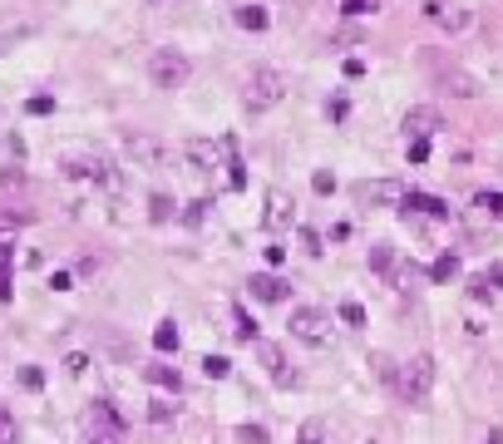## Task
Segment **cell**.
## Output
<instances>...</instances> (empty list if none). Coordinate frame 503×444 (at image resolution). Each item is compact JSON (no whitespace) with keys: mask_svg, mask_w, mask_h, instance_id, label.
Here are the masks:
<instances>
[{"mask_svg":"<svg viewBox=\"0 0 503 444\" xmlns=\"http://www.w3.org/2000/svg\"><path fill=\"white\" fill-rule=\"evenodd\" d=\"M395 390H400L404 405H424L434 390V355H409L395 375Z\"/></svg>","mask_w":503,"mask_h":444,"instance_id":"obj_1","label":"cell"},{"mask_svg":"<svg viewBox=\"0 0 503 444\" xmlns=\"http://www.w3.org/2000/svg\"><path fill=\"white\" fill-rule=\"evenodd\" d=\"M287 99V74L272 70V65H257L247 74V109H272Z\"/></svg>","mask_w":503,"mask_h":444,"instance_id":"obj_2","label":"cell"},{"mask_svg":"<svg viewBox=\"0 0 503 444\" xmlns=\"http://www.w3.org/2000/svg\"><path fill=\"white\" fill-rule=\"evenodd\" d=\"M188 74H193L188 55H178V50H153V60H148V79H153L158 89H178Z\"/></svg>","mask_w":503,"mask_h":444,"instance_id":"obj_3","label":"cell"},{"mask_svg":"<svg viewBox=\"0 0 503 444\" xmlns=\"http://www.w3.org/2000/svg\"><path fill=\"white\" fill-rule=\"evenodd\" d=\"M287 326H292V335L306 340V345H326V340H331V316H326L321 306H297Z\"/></svg>","mask_w":503,"mask_h":444,"instance_id":"obj_4","label":"cell"},{"mask_svg":"<svg viewBox=\"0 0 503 444\" xmlns=\"http://www.w3.org/2000/svg\"><path fill=\"white\" fill-rule=\"evenodd\" d=\"M257 355H262V365L272 370V380H277V385H297V375L287 370V355H282V345H277V340H257Z\"/></svg>","mask_w":503,"mask_h":444,"instance_id":"obj_5","label":"cell"},{"mask_svg":"<svg viewBox=\"0 0 503 444\" xmlns=\"http://www.w3.org/2000/svg\"><path fill=\"white\" fill-rule=\"evenodd\" d=\"M439 128V109H429V104H419V109L404 113V138H429Z\"/></svg>","mask_w":503,"mask_h":444,"instance_id":"obj_6","label":"cell"},{"mask_svg":"<svg viewBox=\"0 0 503 444\" xmlns=\"http://www.w3.org/2000/svg\"><path fill=\"white\" fill-rule=\"evenodd\" d=\"M247 287H252V296H257V301H287V292H292L277 272H257Z\"/></svg>","mask_w":503,"mask_h":444,"instance_id":"obj_7","label":"cell"},{"mask_svg":"<svg viewBox=\"0 0 503 444\" xmlns=\"http://www.w3.org/2000/svg\"><path fill=\"white\" fill-rule=\"evenodd\" d=\"M128 158H138L143 168H158L163 143H158V138H148V133H128Z\"/></svg>","mask_w":503,"mask_h":444,"instance_id":"obj_8","label":"cell"},{"mask_svg":"<svg viewBox=\"0 0 503 444\" xmlns=\"http://www.w3.org/2000/svg\"><path fill=\"white\" fill-rule=\"evenodd\" d=\"M400 208H409V213H429V218H449V203L434 198V193H404Z\"/></svg>","mask_w":503,"mask_h":444,"instance_id":"obj_9","label":"cell"},{"mask_svg":"<svg viewBox=\"0 0 503 444\" xmlns=\"http://www.w3.org/2000/svg\"><path fill=\"white\" fill-rule=\"evenodd\" d=\"M499 287H503V267H499V262H494L489 272H479V277H474V287H469V292H474V296L484 301V296H494Z\"/></svg>","mask_w":503,"mask_h":444,"instance_id":"obj_10","label":"cell"},{"mask_svg":"<svg viewBox=\"0 0 503 444\" xmlns=\"http://www.w3.org/2000/svg\"><path fill=\"white\" fill-rule=\"evenodd\" d=\"M267 222H272V227H287V222H292V203H287V193H267Z\"/></svg>","mask_w":503,"mask_h":444,"instance_id":"obj_11","label":"cell"},{"mask_svg":"<svg viewBox=\"0 0 503 444\" xmlns=\"http://www.w3.org/2000/svg\"><path fill=\"white\" fill-rule=\"evenodd\" d=\"M153 350H158V355L178 350V326H173V321H158V326H153Z\"/></svg>","mask_w":503,"mask_h":444,"instance_id":"obj_12","label":"cell"},{"mask_svg":"<svg viewBox=\"0 0 503 444\" xmlns=\"http://www.w3.org/2000/svg\"><path fill=\"white\" fill-rule=\"evenodd\" d=\"M297 444H331V430H326V420H306L302 430H297Z\"/></svg>","mask_w":503,"mask_h":444,"instance_id":"obj_13","label":"cell"},{"mask_svg":"<svg viewBox=\"0 0 503 444\" xmlns=\"http://www.w3.org/2000/svg\"><path fill=\"white\" fill-rule=\"evenodd\" d=\"M217 153H222V143H188V158H193V163H202V168H212V163H217Z\"/></svg>","mask_w":503,"mask_h":444,"instance_id":"obj_14","label":"cell"},{"mask_svg":"<svg viewBox=\"0 0 503 444\" xmlns=\"http://www.w3.org/2000/svg\"><path fill=\"white\" fill-rule=\"evenodd\" d=\"M237 25H242V30H267V10H262V5H242V10H237Z\"/></svg>","mask_w":503,"mask_h":444,"instance_id":"obj_15","label":"cell"},{"mask_svg":"<svg viewBox=\"0 0 503 444\" xmlns=\"http://www.w3.org/2000/svg\"><path fill=\"white\" fill-rule=\"evenodd\" d=\"M355 193H360V198H404L400 183H360Z\"/></svg>","mask_w":503,"mask_h":444,"instance_id":"obj_16","label":"cell"},{"mask_svg":"<svg viewBox=\"0 0 503 444\" xmlns=\"http://www.w3.org/2000/svg\"><path fill=\"white\" fill-rule=\"evenodd\" d=\"M232 321H237V326H232V331H237V340H257V321H252L242 306H232Z\"/></svg>","mask_w":503,"mask_h":444,"instance_id":"obj_17","label":"cell"},{"mask_svg":"<svg viewBox=\"0 0 503 444\" xmlns=\"http://www.w3.org/2000/svg\"><path fill=\"white\" fill-rule=\"evenodd\" d=\"M227 370H232L227 355H207V360H202V375H207V380H227Z\"/></svg>","mask_w":503,"mask_h":444,"instance_id":"obj_18","label":"cell"},{"mask_svg":"<svg viewBox=\"0 0 503 444\" xmlns=\"http://www.w3.org/2000/svg\"><path fill=\"white\" fill-rule=\"evenodd\" d=\"M148 380H153V385H168V390H178V385H183L173 365H148Z\"/></svg>","mask_w":503,"mask_h":444,"instance_id":"obj_19","label":"cell"},{"mask_svg":"<svg viewBox=\"0 0 503 444\" xmlns=\"http://www.w3.org/2000/svg\"><path fill=\"white\" fill-rule=\"evenodd\" d=\"M370 365H375V375H380V380H390V385H395V375H400V370H395V360H390L385 350H375V355H370Z\"/></svg>","mask_w":503,"mask_h":444,"instance_id":"obj_20","label":"cell"},{"mask_svg":"<svg viewBox=\"0 0 503 444\" xmlns=\"http://www.w3.org/2000/svg\"><path fill=\"white\" fill-rule=\"evenodd\" d=\"M148 420H153V425H173V420H178V405H168V400H153Z\"/></svg>","mask_w":503,"mask_h":444,"instance_id":"obj_21","label":"cell"},{"mask_svg":"<svg viewBox=\"0 0 503 444\" xmlns=\"http://www.w3.org/2000/svg\"><path fill=\"white\" fill-rule=\"evenodd\" d=\"M474 208H484L489 218H503V193H479V198H474Z\"/></svg>","mask_w":503,"mask_h":444,"instance_id":"obj_22","label":"cell"},{"mask_svg":"<svg viewBox=\"0 0 503 444\" xmlns=\"http://www.w3.org/2000/svg\"><path fill=\"white\" fill-rule=\"evenodd\" d=\"M454 272H459V257H439V262L429 267V277H434V282H449Z\"/></svg>","mask_w":503,"mask_h":444,"instance_id":"obj_23","label":"cell"},{"mask_svg":"<svg viewBox=\"0 0 503 444\" xmlns=\"http://www.w3.org/2000/svg\"><path fill=\"white\" fill-rule=\"evenodd\" d=\"M341 321H346V326H365V306H360V301H346V306H341Z\"/></svg>","mask_w":503,"mask_h":444,"instance_id":"obj_24","label":"cell"},{"mask_svg":"<svg viewBox=\"0 0 503 444\" xmlns=\"http://www.w3.org/2000/svg\"><path fill=\"white\" fill-rule=\"evenodd\" d=\"M370 267H375V272H390V247H385V242H375V252H370Z\"/></svg>","mask_w":503,"mask_h":444,"instance_id":"obj_25","label":"cell"},{"mask_svg":"<svg viewBox=\"0 0 503 444\" xmlns=\"http://www.w3.org/2000/svg\"><path fill=\"white\" fill-rule=\"evenodd\" d=\"M237 435H242V444H267V430H262V425H242Z\"/></svg>","mask_w":503,"mask_h":444,"instance_id":"obj_26","label":"cell"},{"mask_svg":"<svg viewBox=\"0 0 503 444\" xmlns=\"http://www.w3.org/2000/svg\"><path fill=\"white\" fill-rule=\"evenodd\" d=\"M429 158V138H409V163H424Z\"/></svg>","mask_w":503,"mask_h":444,"instance_id":"obj_27","label":"cell"},{"mask_svg":"<svg viewBox=\"0 0 503 444\" xmlns=\"http://www.w3.org/2000/svg\"><path fill=\"white\" fill-rule=\"evenodd\" d=\"M148 213H153V222H168V218H173V203H168V198H153Z\"/></svg>","mask_w":503,"mask_h":444,"instance_id":"obj_28","label":"cell"},{"mask_svg":"<svg viewBox=\"0 0 503 444\" xmlns=\"http://www.w3.org/2000/svg\"><path fill=\"white\" fill-rule=\"evenodd\" d=\"M15 440V425H10V415H5V405H0V444Z\"/></svg>","mask_w":503,"mask_h":444,"instance_id":"obj_29","label":"cell"},{"mask_svg":"<svg viewBox=\"0 0 503 444\" xmlns=\"http://www.w3.org/2000/svg\"><path fill=\"white\" fill-rule=\"evenodd\" d=\"M55 109V99H50V94H35V99H30V113H50Z\"/></svg>","mask_w":503,"mask_h":444,"instance_id":"obj_30","label":"cell"},{"mask_svg":"<svg viewBox=\"0 0 503 444\" xmlns=\"http://www.w3.org/2000/svg\"><path fill=\"white\" fill-rule=\"evenodd\" d=\"M50 287H55V292H70V287H74V277H70V272H55V277H50Z\"/></svg>","mask_w":503,"mask_h":444,"instance_id":"obj_31","label":"cell"},{"mask_svg":"<svg viewBox=\"0 0 503 444\" xmlns=\"http://www.w3.org/2000/svg\"><path fill=\"white\" fill-rule=\"evenodd\" d=\"M65 365H70V375H84V365H89V355H79V350H74V355H70Z\"/></svg>","mask_w":503,"mask_h":444,"instance_id":"obj_32","label":"cell"},{"mask_svg":"<svg viewBox=\"0 0 503 444\" xmlns=\"http://www.w3.org/2000/svg\"><path fill=\"white\" fill-rule=\"evenodd\" d=\"M365 10H375V0H346V15H365Z\"/></svg>","mask_w":503,"mask_h":444,"instance_id":"obj_33","label":"cell"},{"mask_svg":"<svg viewBox=\"0 0 503 444\" xmlns=\"http://www.w3.org/2000/svg\"><path fill=\"white\" fill-rule=\"evenodd\" d=\"M311 183H316V193H331V188H336V178H331V173H316Z\"/></svg>","mask_w":503,"mask_h":444,"instance_id":"obj_34","label":"cell"},{"mask_svg":"<svg viewBox=\"0 0 503 444\" xmlns=\"http://www.w3.org/2000/svg\"><path fill=\"white\" fill-rule=\"evenodd\" d=\"M484 444H503V430H489V435H484Z\"/></svg>","mask_w":503,"mask_h":444,"instance_id":"obj_35","label":"cell"},{"mask_svg":"<svg viewBox=\"0 0 503 444\" xmlns=\"http://www.w3.org/2000/svg\"><path fill=\"white\" fill-rule=\"evenodd\" d=\"M0 50H5V40H0Z\"/></svg>","mask_w":503,"mask_h":444,"instance_id":"obj_36","label":"cell"},{"mask_svg":"<svg viewBox=\"0 0 503 444\" xmlns=\"http://www.w3.org/2000/svg\"><path fill=\"white\" fill-rule=\"evenodd\" d=\"M94 444H99V440H94Z\"/></svg>","mask_w":503,"mask_h":444,"instance_id":"obj_37","label":"cell"}]
</instances>
